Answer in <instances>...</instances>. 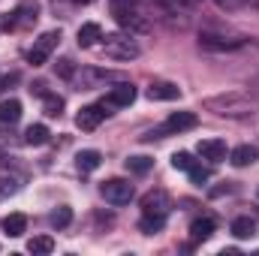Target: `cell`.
I'll return each instance as SVG.
<instances>
[{"mask_svg": "<svg viewBox=\"0 0 259 256\" xmlns=\"http://www.w3.org/2000/svg\"><path fill=\"white\" fill-rule=\"evenodd\" d=\"M214 229H217L214 217H199V220L190 223V235H193V241H208V238L214 235Z\"/></svg>", "mask_w": 259, "mask_h": 256, "instance_id": "cell-18", "label": "cell"}, {"mask_svg": "<svg viewBox=\"0 0 259 256\" xmlns=\"http://www.w3.org/2000/svg\"><path fill=\"white\" fill-rule=\"evenodd\" d=\"M214 3H217V6H220L223 12H235V9H241V6H244L247 0H214Z\"/></svg>", "mask_w": 259, "mask_h": 256, "instance_id": "cell-32", "label": "cell"}, {"mask_svg": "<svg viewBox=\"0 0 259 256\" xmlns=\"http://www.w3.org/2000/svg\"><path fill=\"white\" fill-rule=\"evenodd\" d=\"M256 160H259V151L253 145H238V148L229 151V163L238 166V169H244V166H250V163H256Z\"/></svg>", "mask_w": 259, "mask_h": 256, "instance_id": "cell-15", "label": "cell"}, {"mask_svg": "<svg viewBox=\"0 0 259 256\" xmlns=\"http://www.w3.org/2000/svg\"><path fill=\"white\" fill-rule=\"evenodd\" d=\"M166 226V217H148V214H142V220H139V229L145 232V235H154V232H160Z\"/></svg>", "mask_w": 259, "mask_h": 256, "instance_id": "cell-26", "label": "cell"}, {"mask_svg": "<svg viewBox=\"0 0 259 256\" xmlns=\"http://www.w3.org/2000/svg\"><path fill=\"white\" fill-rule=\"evenodd\" d=\"M103 52H106V58H115V61H133V58L142 55L139 42L130 33H109V36H103Z\"/></svg>", "mask_w": 259, "mask_h": 256, "instance_id": "cell-5", "label": "cell"}, {"mask_svg": "<svg viewBox=\"0 0 259 256\" xmlns=\"http://www.w3.org/2000/svg\"><path fill=\"white\" fill-rule=\"evenodd\" d=\"M169 12H190V9H196L202 0H160Z\"/></svg>", "mask_w": 259, "mask_h": 256, "instance_id": "cell-29", "label": "cell"}, {"mask_svg": "<svg viewBox=\"0 0 259 256\" xmlns=\"http://www.w3.org/2000/svg\"><path fill=\"white\" fill-rule=\"evenodd\" d=\"M24 181H27V175H24L21 169L3 166V169H0V196H15V193L24 187Z\"/></svg>", "mask_w": 259, "mask_h": 256, "instance_id": "cell-11", "label": "cell"}, {"mask_svg": "<svg viewBox=\"0 0 259 256\" xmlns=\"http://www.w3.org/2000/svg\"><path fill=\"white\" fill-rule=\"evenodd\" d=\"M27 250H30V253H52V250H55V241H52L49 235H36V238L27 241Z\"/></svg>", "mask_w": 259, "mask_h": 256, "instance_id": "cell-27", "label": "cell"}, {"mask_svg": "<svg viewBox=\"0 0 259 256\" xmlns=\"http://www.w3.org/2000/svg\"><path fill=\"white\" fill-rule=\"evenodd\" d=\"M42 109H46L49 118H61V115H64V100H61L58 94H46V97H42Z\"/></svg>", "mask_w": 259, "mask_h": 256, "instance_id": "cell-24", "label": "cell"}, {"mask_svg": "<svg viewBox=\"0 0 259 256\" xmlns=\"http://www.w3.org/2000/svg\"><path fill=\"white\" fill-rule=\"evenodd\" d=\"M196 151H199V157L208 160V163H220V160H226V154H229V148H226L223 139H202Z\"/></svg>", "mask_w": 259, "mask_h": 256, "instance_id": "cell-12", "label": "cell"}, {"mask_svg": "<svg viewBox=\"0 0 259 256\" xmlns=\"http://www.w3.org/2000/svg\"><path fill=\"white\" fill-rule=\"evenodd\" d=\"M178 97H181V88L172 84V81H151V88H148V100L169 103V100H178Z\"/></svg>", "mask_w": 259, "mask_h": 256, "instance_id": "cell-13", "label": "cell"}, {"mask_svg": "<svg viewBox=\"0 0 259 256\" xmlns=\"http://www.w3.org/2000/svg\"><path fill=\"white\" fill-rule=\"evenodd\" d=\"M136 100V88L130 84V81H118L109 94H106V100H103V106L106 109H124Z\"/></svg>", "mask_w": 259, "mask_h": 256, "instance_id": "cell-10", "label": "cell"}, {"mask_svg": "<svg viewBox=\"0 0 259 256\" xmlns=\"http://www.w3.org/2000/svg\"><path fill=\"white\" fill-rule=\"evenodd\" d=\"M75 72V64L69 61V58H64V61H58V75H64L66 81H69V75Z\"/></svg>", "mask_w": 259, "mask_h": 256, "instance_id": "cell-33", "label": "cell"}, {"mask_svg": "<svg viewBox=\"0 0 259 256\" xmlns=\"http://www.w3.org/2000/svg\"><path fill=\"white\" fill-rule=\"evenodd\" d=\"M58 42H61V30H49V33H42L36 42H33V49L27 52V61L33 66H42L49 58H52V52L58 49Z\"/></svg>", "mask_w": 259, "mask_h": 256, "instance_id": "cell-7", "label": "cell"}, {"mask_svg": "<svg viewBox=\"0 0 259 256\" xmlns=\"http://www.w3.org/2000/svg\"><path fill=\"white\" fill-rule=\"evenodd\" d=\"M169 208H172V199L166 190H151L142 196V214L148 217H169Z\"/></svg>", "mask_w": 259, "mask_h": 256, "instance_id": "cell-8", "label": "cell"}, {"mask_svg": "<svg viewBox=\"0 0 259 256\" xmlns=\"http://www.w3.org/2000/svg\"><path fill=\"white\" fill-rule=\"evenodd\" d=\"M100 196L106 202H112V205H127L130 199L136 196V190H133V184L124 181V178H109V181L100 184Z\"/></svg>", "mask_w": 259, "mask_h": 256, "instance_id": "cell-6", "label": "cell"}, {"mask_svg": "<svg viewBox=\"0 0 259 256\" xmlns=\"http://www.w3.org/2000/svg\"><path fill=\"white\" fill-rule=\"evenodd\" d=\"M127 81L121 72H109V69H94V66H75V72L69 75V84L75 91H97V88H109Z\"/></svg>", "mask_w": 259, "mask_h": 256, "instance_id": "cell-3", "label": "cell"}, {"mask_svg": "<svg viewBox=\"0 0 259 256\" xmlns=\"http://www.w3.org/2000/svg\"><path fill=\"white\" fill-rule=\"evenodd\" d=\"M100 39H103V27H100L97 21H88V24L78 27V46H81V49H91V46H97Z\"/></svg>", "mask_w": 259, "mask_h": 256, "instance_id": "cell-16", "label": "cell"}, {"mask_svg": "<svg viewBox=\"0 0 259 256\" xmlns=\"http://www.w3.org/2000/svg\"><path fill=\"white\" fill-rule=\"evenodd\" d=\"M106 118H109V109L103 103H94V106H84L75 115V124H78V130H97Z\"/></svg>", "mask_w": 259, "mask_h": 256, "instance_id": "cell-9", "label": "cell"}, {"mask_svg": "<svg viewBox=\"0 0 259 256\" xmlns=\"http://www.w3.org/2000/svg\"><path fill=\"white\" fill-rule=\"evenodd\" d=\"M109 6H112L115 21H118L121 27H127L130 33H142V30H148V18H145L139 0H109Z\"/></svg>", "mask_w": 259, "mask_h": 256, "instance_id": "cell-4", "label": "cell"}, {"mask_svg": "<svg viewBox=\"0 0 259 256\" xmlns=\"http://www.w3.org/2000/svg\"><path fill=\"white\" fill-rule=\"evenodd\" d=\"M100 163H103L100 151H81V154L75 157V169H78L81 175H88V172H97V169H100Z\"/></svg>", "mask_w": 259, "mask_h": 256, "instance_id": "cell-19", "label": "cell"}, {"mask_svg": "<svg viewBox=\"0 0 259 256\" xmlns=\"http://www.w3.org/2000/svg\"><path fill=\"white\" fill-rule=\"evenodd\" d=\"M193 163H196L193 154H187V151H178V154L172 157V166H175V169H181V172H187V169H190Z\"/></svg>", "mask_w": 259, "mask_h": 256, "instance_id": "cell-31", "label": "cell"}, {"mask_svg": "<svg viewBox=\"0 0 259 256\" xmlns=\"http://www.w3.org/2000/svg\"><path fill=\"white\" fill-rule=\"evenodd\" d=\"M247 42L244 33L232 30V27H202L199 30V46L202 49H214V52H235Z\"/></svg>", "mask_w": 259, "mask_h": 256, "instance_id": "cell-2", "label": "cell"}, {"mask_svg": "<svg viewBox=\"0 0 259 256\" xmlns=\"http://www.w3.org/2000/svg\"><path fill=\"white\" fill-rule=\"evenodd\" d=\"M151 166H154L151 157H127V172H133V175H145V172H151Z\"/></svg>", "mask_w": 259, "mask_h": 256, "instance_id": "cell-25", "label": "cell"}, {"mask_svg": "<svg viewBox=\"0 0 259 256\" xmlns=\"http://www.w3.org/2000/svg\"><path fill=\"white\" fill-rule=\"evenodd\" d=\"M69 223H72V211H69L66 205H61V208L52 214V226H55V229H64V226H69Z\"/></svg>", "mask_w": 259, "mask_h": 256, "instance_id": "cell-30", "label": "cell"}, {"mask_svg": "<svg viewBox=\"0 0 259 256\" xmlns=\"http://www.w3.org/2000/svg\"><path fill=\"white\" fill-rule=\"evenodd\" d=\"M253 232H256V223L250 217H235L232 220V235L235 238H250Z\"/></svg>", "mask_w": 259, "mask_h": 256, "instance_id": "cell-23", "label": "cell"}, {"mask_svg": "<svg viewBox=\"0 0 259 256\" xmlns=\"http://www.w3.org/2000/svg\"><path fill=\"white\" fill-rule=\"evenodd\" d=\"M187 175H190V181H193V184H199V187H202V184H205V181L211 178V169H208V166H202V163L196 160L193 166L187 169Z\"/></svg>", "mask_w": 259, "mask_h": 256, "instance_id": "cell-28", "label": "cell"}, {"mask_svg": "<svg viewBox=\"0 0 259 256\" xmlns=\"http://www.w3.org/2000/svg\"><path fill=\"white\" fill-rule=\"evenodd\" d=\"M49 136H52V133H49L46 124H30V127L24 130V142H27V145H33V148H36V145H46V142H49Z\"/></svg>", "mask_w": 259, "mask_h": 256, "instance_id": "cell-22", "label": "cell"}, {"mask_svg": "<svg viewBox=\"0 0 259 256\" xmlns=\"http://www.w3.org/2000/svg\"><path fill=\"white\" fill-rule=\"evenodd\" d=\"M3 229H6V235L21 238V235L27 232V217H24V214H9V217L3 220Z\"/></svg>", "mask_w": 259, "mask_h": 256, "instance_id": "cell-20", "label": "cell"}, {"mask_svg": "<svg viewBox=\"0 0 259 256\" xmlns=\"http://www.w3.org/2000/svg\"><path fill=\"white\" fill-rule=\"evenodd\" d=\"M205 109L220 115V118H232V121H247V118H256L259 115V103L250 94H220V97H208L205 100Z\"/></svg>", "mask_w": 259, "mask_h": 256, "instance_id": "cell-1", "label": "cell"}, {"mask_svg": "<svg viewBox=\"0 0 259 256\" xmlns=\"http://www.w3.org/2000/svg\"><path fill=\"white\" fill-rule=\"evenodd\" d=\"M18 121H21V103L18 100H0V124L12 127Z\"/></svg>", "mask_w": 259, "mask_h": 256, "instance_id": "cell-17", "label": "cell"}, {"mask_svg": "<svg viewBox=\"0 0 259 256\" xmlns=\"http://www.w3.org/2000/svg\"><path fill=\"white\" fill-rule=\"evenodd\" d=\"M250 88H256V91H259V75L253 78V81H250Z\"/></svg>", "mask_w": 259, "mask_h": 256, "instance_id": "cell-34", "label": "cell"}, {"mask_svg": "<svg viewBox=\"0 0 259 256\" xmlns=\"http://www.w3.org/2000/svg\"><path fill=\"white\" fill-rule=\"evenodd\" d=\"M199 124V118H196L193 112H175L169 121H166V130H169V136L172 133H187V130H196Z\"/></svg>", "mask_w": 259, "mask_h": 256, "instance_id": "cell-14", "label": "cell"}, {"mask_svg": "<svg viewBox=\"0 0 259 256\" xmlns=\"http://www.w3.org/2000/svg\"><path fill=\"white\" fill-rule=\"evenodd\" d=\"M12 18H15V27H30V24H36V6L21 3V6L12 12Z\"/></svg>", "mask_w": 259, "mask_h": 256, "instance_id": "cell-21", "label": "cell"}]
</instances>
